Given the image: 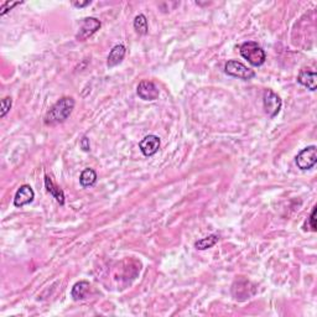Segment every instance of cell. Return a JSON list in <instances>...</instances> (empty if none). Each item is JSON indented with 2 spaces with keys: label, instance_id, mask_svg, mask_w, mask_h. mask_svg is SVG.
I'll return each mask as SVG.
<instances>
[{
  "label": "cell",
  "instance_id": "1",
  "mask_svg": "<svg viewBox=\"0 0 317 317\" xmlns=\"http://www.w3.org/2000/svg\"><path fill=\"white\" fill-rule=\"evenodd\" d=\"M73 108H75V100L72 97L61 98L46 113L44 120L45 124L49 126H53L63 123L71 115Z\"/></svg>",
  "mask_w": 317,
  "mask_h": 317
},
{
  "label": "cell",
  "instance_id": "2",
  "mask_svg": "<svg viewBox=\"0 0 317 317\" xmlns=\"http://www.w3.org/2000/svg\"><path fill=\"white\" fill-rule=\"evenodd\" d=\"M240 55L250 63V65L262 66L266 60V53L257 42L254 41H247L239 46Z\"/></svg>",
  "mask_w": 317,
  "mask_h": 317
},
{
  "label": "cell",
  "instance_id": "3",
  "mask_svg": "<svg viewBox=\"0 0 317 317\" xmlns=\"http://www.w3.org/2000/svg\"><path fill=\"white\" fill-rule=\"evenodd\" d=\"M224 71L227 75L232 76V77L240 78V80H252L255 77V72L250 68H248L244 63L239 62V61L230 60L225 62Z\"/></svg>",
  "mask_w": 317,
  "mask_h": 317
},
{
  "label": "cell",
  "instance_id": "4",
  "mask_svg": "<svg viewBox=\"0 0 317 317\" xmlns=\"http://www.w3.org/2000/svg\"><path fill=\"white\" fill-rule=\"evenodd\" d=\"M317 162V149L315 145L308 146L303 149L296 156V165L300 170L306 171V170L313 169Z\"/></svg>",
  "mask_w": 317,
  "mask_h": 317
},
{
  "label": "cell",
  "instance_id": "5",
  "mask_svg": "<svg viewBox=\"0 0 317 317\" xmlns=\"http://www.w3.org/2000/svg\"><path fill=\"white\" fill-rule=\"evenodd\" d=\"M281 105H283V102L275 92H273L271 90L265 91L264 96H263V106H264L265 113L270 118H275L278 115L281 109Z\"/></svg>",
  "mask_w": 317,
  "mask_h": 317
},
{
  "label": "cell",
  "instance_id": "6",
  "mask_svg": "<svg viewBox=\"0 0 317 317\" xmlns=\"http://www.w3.org/2000/svg\"><path fill=\"white\" fill-rule=\"evenodd\" d=\"M101 26H102V24L96 17H86V19L82 20V24H81L77 35H76V39L78 41H86L88 37L96 34L101 29Z\"/></svg>",
  "mask_w": 317,
  "mask_h": 317
},
{
  "label": "cell",
  "instance_id": "7",
  "mask_svg": "<svg viewBox=\"0 0 317 317\" xmlns=\"http://www.w3.org/2000/svg\"><path fill=\"white\" fill-rule=\"evenodd\" d=\"M136 93L144 101H155L159 97V88L151 81H141L136 88Z\"/></svg>",
  "mask_w": 317,
  "mask_h": 317
},
{
  "label": "cell",
  "instance_id": "8",
  "mask_svg": "<svg viewBox=\"0 0 317 317\" xmlns=\"http://www.w3.org/2000/svg\"><path fill=\"white\" fill-rule=\"evenodd\" d=\"M35 199V192L29 185H22L20 189L17 190L14 197V206L15 207H22L27 204H31Z\"/></svg>",
  "mask_w": 317,
  "mask_h": 317
},
{
  "label": "cell",
  "instance_id": "9",
  "mask_svg": "<svg viewBox=\"0 0 317 317\" xmlns=\"http://www.w3.org/2000/svg\"><path fill=\"white\" fill-rule=\"evenodd\" d=\"M141 153L145 156L155 155L160 149V138L156 135H148L139 143Z\"/></svg>",
  "mask_w": 317,
  "mask_h": 317
},
{
  "label": "cell",
  "instance_id": "10",
  "mask_svg": "<svg viewBox=\"0 0 317 317\" xmlns=\"http://www.w3.org/2000/svg\"><path fill=\"white\" fill-rule=\"evenodd\" d=\"M298 82L310 91H316V72L315 71L301 70L298 76Z\"/></svg>",
  "mask_w": 317,
  "mask_h": 317
},
{
  "label": "cell",
  "instance_id": "11",
  "mask_svg": "<svg viewBox=\"0 0 317 317\" xmlns=\"http://www.w3.org/2000/svg\"><path fill=\"white\" fill-rule=\"evenodd\" d=\"M126 50L124 45H116L109 52L108 58H106V66L108 67H115L116 65L121 62L124 60V56H125Z\"/></svg>",
  "mask_w": 317,
  "mask_h": 317
},
{
  "label": "cell",
  "instance_id": "12",
  "mask_svg": "<svg viewBox=\"0 0 317 317\" xmlns=\"http://www.w3.org/2000/svg\"><path fill=\"white\" fill-rule=\"evenodd\" d=\"M88 290H90V283L88 281H78V283H76L73 285L72 290H71V296L76 301L83 300L86 298V295H87Z\"/></svg>",
  "mask_w": 317,
  "mask_h": 317
},
{
  "label": "cell",
  "instance_id": "13",
  "mask_svg": "<svg viewBox=\"0 0 317 317\" xmlns=\"http://www.w3.org/2000/svg\"><path fill=\"white\" fill-rule=\"evenodd\" d=\"M45 187H46L47 191H49L50 194L55 197L56 201H57L58 204L65 205V194H63V191L60 189V187H57L55 184H53L52 180L50 179L47 175L45 176Z\"/></svg>",
  "mask_w": 317,
  "mask_h": 317
},
{
  "label": "cell",
  "instance_id": "14",
  "mask_svg": "<svg viewBox=\"0 0 317 317\" xmlns=\"http://www.w3.org/2000/svg\"><path fill=\"white\" fill-rule=\"evenodd\" d=\"M80 182L83 187L93 186L97 182V172L93 169H90V167L83 170L80 176Z\"/></svg>",
  "mask_w": 317,
  "mask_h": 317
},
{
  "label": "cell",
  "instance_id": "15",
  "mask_svg": "<svg viewBox=\"0 0 317 317\" xmlns=\"http://www.w3.org/2000/svg\"><path fill=\"white\" fill-rule=\"evenodd\" d=\"M218 240H219V234H215L214 233V234H211L209 235V237L197 240V242L195 243V247L199 250H206L209 249V248H212L213 245L217 244Z\"/></svg>",
  "mask_w": 317,
  "mask_h": 317
},
{
  "label": "cell",
  "instance_id": "16",
  "mask_svg": "<svg viewBox=\"0 0 317 317\" xmlns=\"http://www.w3.org/2000/svg\"><path fill=\"white\" fill-rule=\"evenodd\" d=\"M134 29L139 35H146L148 34V20L146 16L143 14H139L134 19Z\"/></svg>",
  "mask_w": 317,
  "mask_h": 317
},
{
  "label": "cell",
  "instance_id": "17",
  "mask_svg": "<svg viewBox=\"0 0 317 317\" xmlns=\"http://www.w3.org/2000/svg\"><path fill=\"white\" fill-rule=\"evenodd\" d=\"M11 105H12V101L10 97H5L1 100V113H0V116L4 118L5 115L7 114V111L11 109Z\"/></svg>",
  "mask_w": 317,
  "mask_h": 317
},
{
  "label": "cell",
  "instance_id": "18",
  "mask_svg": "<svg viewBox=\"0 0 317 317\" xmlns=\"http://www.w3.org/2000/svg\"><path fill=\"white\" fill-rule=\"evenodd\" d=\"M19 4H21V1H16V2H10V1H5L4 4H2V6L0 7V15H4L5 12H7L9 11V10H11L12 7L14 6H16V5H19Z\"/></svg>",
  "mask_w": 317,
  "mask_h": 317
},
{
  "label": "cell",
  "instance_id": "19",
  "mask_svg": "<svg viewBox=\"0 0 317 317\" xmlns=\"http://www.w3.org/2000/svg\"><path fill=\"white\" fill-rule=\"evenodd\" d=\"M310 227L313 232H316V207H314L310 215Z\"/></svg>",
  "mask_w": 317,
  "mask_h": 317
},
{
  "label": "cell",
  "instance_id": "20",
  "mask_svg": "<svg viewBox=\"0 0 317 317\" xmlns=\"http://www.w3.org/2000/svg\"><path fill=\"white\" fill-rule=\"evenodd\" d=\"M81 148H82L85 151H90V150H91L90 139H88L87 136H85V138H82V140H81Z\"/></svg>",
  "mask_w": 317,
  "mask_h": 317
},
{
  "label": "cell",
  "instance_id": "21",
  "mask_svg": "<svg viewBox=\"0 0 317 317\" xmlns=\"http://www.w3.org/2000/svg\"><path fill=\"white\" fill-rule=\"evenodd\" d=\"M91 0H87V1H73V6L76 7H85L87 6V5L91 4Z\"/></svg>",
  "mask_w": 317,
  "mask_h": 317
}]
</instances>
